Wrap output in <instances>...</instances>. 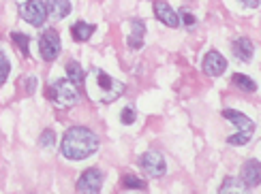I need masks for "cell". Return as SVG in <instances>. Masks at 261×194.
Wrapping results in <instances>:
<instances>
[{
    "label": "cell",
    "instance_id": "6da1fadb",
    "mask_svg": "<svg viewBox=\"0 0 261 194\" xmlns=\"http://www.w3.org/2000/svg\"><path fill=\"white\" fill-rule=\"evenodd\" d=\"M96 149H99V137L84 126L69 128L62 137V143H60L62 156L69 158V160H84V158L92 156Z\"/></svg>",
    "mask_w": 261,
    "mask_h": 194
},
{
    "label": "cell",
    "instance_id": "7a4b0ae2",
    "mask_svg": "<svg viewBox=\"0 0 261 194\" xmlns=\"http://www.w3.org/2000/svg\"><path fill=\"white\" fill-rule=\"evenodd\" d=\"M84 85H86V92H88L90 99L99 101V103H114L116 99H120L126 90V85L122 81L110 77L105 71L96 69V67L88 73V77H84Z\"/></svg>",
    "mask_w": 261,
    "mask_h": 194
},
{
    "label": "cell",
    "instance_id": "3957f363",
    "mask_svg": "<svg viewBox=\"0 0 261 194\" xmlns=\"http://www.w3.org/2000/svg\"><path fill=\"white\" fill-rule=\"evenodd\" d=\"M47 99L58 107V109H71V107L80 101L77 85L69 79H56L47 88Z\"/></svg>",
    "mask_w": 261,
    "mask_h": 194
},
{
    "label": "cell",
    "instance_id": "277c9868",
    "mask_svg": "<svg viewBox=\"0 0 261 194\" xmlns=\"http://www.w3.org/2000/svg\"><path fill=\"white\" fill-rule=\"evenodd\" d=\"M223 117L225 120H229V122H233L236 128H238V135H231L229 139H227L229 145H246L248 141H251V137L255 133V122L251 120V117H246L244 113L236 111V109H225Z\"/></svg>",
    "mask_w": 261,
    "mask_h": 194
},
{
    "label": "cell",
    "instance_id": "5b68a950",
    "mask_svg": "<svg viewBox=\"0 0 261 194\" xmlns=\"http://www.w3.org/2000/svg\"><path fill=\"white\" fill-rule=\"evenodd\" d=\"M19 15L32 26H43L47 19V7L43 0H28L19 7Z\"/></svg>",
    "mask_w": 261,
    "mask_h": 194
},
{
    "label": "cell",
    "instance_id": "8992f818",
    "mask_svg": "<svg viewBox=\"0 0 261 194\" xmlns=\"http://www.w3.org/2000/svg\"><path fill=\"white\" fill-rule=\"evenodd\" d=\"M39 51H41L43 60H47V62L58 58V53H60V37H58L56 30H45L43 32L41 39H39Z\"/></svg>",
    "mask_w": 261,
    "mask_h": 194
},
{
    "label": "cell",
    "instance_id": "52a82bcc",
    "mask_svg": "<svg viewBox=\"0 0 261 194\" xmlns=\"http://www.w3.org/2000/svg\"><path fill=\"white\" fill-rule=\"evenodd\" d=\"M103 188V173L99 169L84 171L82 177L77 179V192L80 194H99Z\"/></svg>",
    "mask_w": 261,
    "mask_h": 194
},
{
    "label": "cell",
    "instance_id": "ba28073f",
    "mask_svg": "<svg viewBox=\"0 0 261 194\" xmlns=\"http://www.w3.org/2000/svg\"><path fill=\"white\" fill-rule=\"evenodd\" d=\"M139 165H141V169H144L150 177H163L167 173L165 158H163L159 152H154V149H152V152H146L144 156H141Z\"/></svg>",
    "mask_w": 261,
    "mask_h": 194
},
{
    "label": "cell",
    "instance_id": "9c48e42d",
    "mask_svg": "<svg viewBox=\"0 0 261 194\" xmlns=\"http://www.w3.org/2000/svg\"><path fill=\"white\" fill-rule=\"evenodd\" d=\"M227 69V60L221 56L219 51H208L203 58V71L205 75H210V77H219L223 75Z\"/></svg>",
    "mask_w": 261,
    "mask_h": 194
},
{
    "label": "cell",
    "instance_id": "30bf717a",
    "mask_svg": "<svg viewBox=\"0 0 261 194\" xmlns=\"http://www.w3.org/2000/svg\"><path fill=\"white\" fill-rule=\"evenodd\" d=\"M154 15H156V19L161 21V24H165L169 28H176L180 24L178 13L165 3V0H154Z\"/></svg>",
    "mask_w": 261,
    "mask_h": 194
},
{
    "label": "cell",
    "instance_id": "8fae6325",
    "mask_svg": "<svg viewBox=\"0 0 261 194\" xmlns=\"http://www.w3.org/2000/svg\"><path fill=\"white\" fill-rule=\"evenodd\" d=\"M242 184L248 188H257L259 181H261V167L257 160H246L242 165V173H240Z\"/></svg>",
    "mask_w": 261,
    "mask_h": 194
},
{
    "label": "cell",
    "instance_id": "7c38bea8",
    "mask_svg": "<svg viewBox=\"0 0 261 194\" xmlns=\"http://www.w3.org/2000/svg\"><path fill=\"white\" fill-rule=\"evenodd\" d=\"M128 26H130V35H128V39H126L128 47H130V49H139L141 45H144L146 24H144L141 19H130V21H128Z\"/></svg>",
    "mask_w": 261,
    "mask_h": 194
},
{
    "label": "cell",
    "instance_id": "4fadbf2b",
    "mask_svg": "<svg viewBox=\"0 0 261 194\" xmlns=\"http://www.w3.org/2000/svg\"><path fill=\"white\" fill-rule=\"evenodd\" d=\"M253 49H255V47H253V41H251V39L240 37V39L233 41V56H236L238 60H242V62L251 60Z\"/></svg>",
    "mask_w": 261,
    "mask_h": 194
},
{
    "label": "cell",
    "instance_id": "5bb4252c",
    "mask_svg": "<svg viewBox=\"0 0 261 194\" xmlns=\"http://www.w3.org/2000/svg\"><path fill=\"white\" fill-rule=\"evenodd\" d=\"M47 15L54 19H64L71 13V3L69 0H47Z\"/></svg>",
    "mask_w": 261,
    "mask_h": 194
},
{
    "label": "cell",
    "instance_id": "9a60e30c",
    "mask_svg": "<svg viewBox=\"0 0 261 194\" xmlns=\"http://www.w3.org/2000/svg\"><path fill=\"white\" fill-rule=\"evenodd\" d=\"M219 194H248V186L242 184L240 177H225L219 188Z\"/></svg>",
    "mask_w": 261,
    "mask_h": 194
},
{
    "label": "cell",
    "instance_id": "2e32d148",
    "mask_svg": "<svg viewBox=\"0 0 261 194\" xmlns=\"http://www.w3.org/2000/svg\"><path fill=\"white\" fill-rule=\"evenodd\" d=\"M92 32H94V26L90 24H86V21H77V24H73L71 26V35L75 41H80V43H86L90 37H92Z\"/></svg>",
    "mask_w": 261,
    "mask_h": 194
},
{
    "label": "cell",
    "instance_id": "e0dca14e",
    "mask_svg": "<svg viewBox=\"0 0 261 194\" xmlns=\"http://www.w3.org/2000/svg\"><path fill=\"white\" fill-rule=\"evenodd\" d=\"M67 75H69V81H73L75 85H82L84 83V69L80 67V62H75V60H69L67 62Z\"/></svg>",
    "mask_w": 261,
    "mask_h": 194
},
{
    "label": "cell",
    "instance_id": "ac0fdd59",
    "mask_svg": "<svg viewBox=\"0 0 261 194\" xmlns=\"http://www.w3.org/2000/svg\"><path fill=\"white\" fill-rule=\"evenodd\" d=\"M231 81H233V85H236V88H240L242 92H255V90H257L255 81H253L251 77H246V75L236 73L233 77H231Z\"/></svg>",
    "mask_w": 261,
    "mask_h": 194
},
{
    "label": "cell",
    "instance_id": "d6986e66",
    "mask_svg": "<svg viewBox=\"0 0 261 194\" xmlns=\"http://www.w3.org/2000/svg\"><path fill=\"white\" fill-rule=\"evenodd\" d=\"M11 39H13V43L17 45V49L24 53V56H28V45H30V39L26 35H19V32H13L11 35Z\"/></svg>",
    "mask_w": 261,
    "mask_h": 194
},
{
    "label": "cell",
    "instance_id": "ffe728a7",
    "mask_svg": "<svg viewBox=\"0 0 261 194\" xmlns=\"http://www.w3.org/2000/svg\"><path fill=\"white\" fill-rule=\"evenodd\" d=\"M122 186L128 188V190H144V188H146L144 181L137 179L135 175H124V177H122Z\"/></svg>",
    "mask_w": 261,
    "mask_h": 194
},
{
    "label": "cell",
    "instance_id": "44dd1931",
    "mask_svg": "<svg viewBox=\"0 0 261 194\" xmlns=\"http://www.w3.org/2000/svg\"><path fill=\"white\" fill-rule=\"evenodd\" d=\"M178 21H180V24H184L187 28H193L195 24H197V19H195V15L191 13L189 9H180L178 11Z\"/></svg>",
    "mask_w": 261,
    "mask_h": 194
},
{
    "label": "cell",
    "instance_id": "7402d4cb",
    "mask_svg": "<svg viewBox=\"0 0 261 194\" xmlns=\"http://www.w3.org/2000/svg\"><path fill=\"white\" fill-rule=\"evenodd\" d=\"M9 71H11V64H9V58L0 51V85H3L9 77Z\"/></svg>",
    "mask_w": 261,
    "mask_h": 194
},
{
    "label": "cell",
    "instance_id": "603a6c76",
    "mask_svg": "<svg viewBox=\"0 0 261 194\" xmlns=\"http://www.w3.org/2000/svg\"><path fill=\"white\" fill-rule=\"evenodd\" d=\"M54 141H56V137H54V131H43L41 139H39V145L41 147H54Z\"/></svg>",
    "mask_w": 261,
    "mask_h": 194
},
{
    "label": "cell",
    "instance_id": "cb8c5ba5",
    "mask_svg": "<svg viewBox=\"0 0 261 194\" xmlns=\"http://www.w3.org/2000/svg\"><path fill=\"white\" fill-rule=\"evenodd\" d=\"M120 122H122V124H133V122H135V111L130 109V107H124V109H122Z\"/></svg>",
    "mask_w": 261,
    "mask_h": 194
},
{
    "label": "cell",
    "instance_id": "d4e9b609",
    "mask_svg": "<svg viewBox=\"0 0 261 194\" xmlns=\"http://www.w3.org/2000/svg\"><path fill=\"white\" fill-rule=\"evenodd\" d=\"M35 88H37V79L35 77H28L26 79V92L32 94V92H35Z\"/></svg>",
    "mask_w": 261,
    "mask_h": 194
},
{
    "label": "cell",
    "instance_id": "484cf974",
    "mask_svg": "<svg viewBox=\"0 0 261 194\" xmlns=\"http://www.w3.org/2000/svg\"><path fill=\"white\" fill-rule=\"evenodd\" d=\"M242 5H246V7H251V9H255V7H259V0H240Z\"/></svg>",
    "mask_w": 261,
    "mask_h": 194
}]
</instances>
